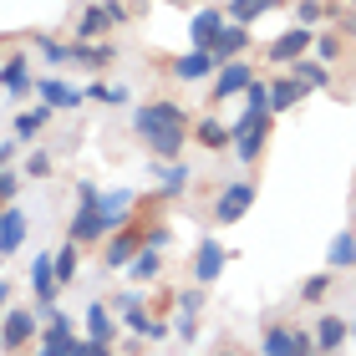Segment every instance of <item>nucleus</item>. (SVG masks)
Returning <instances> with one entry per match:
<instances>
[{"label":"nucleus","instance_id":"nucleus-51","mask_svg":"<svg viewBox=\"0 0 356 356\" xmlns=\"http://www.w3.org/2000/svg\"><path fill=\"white\" fill-rule=\"evenodd\" d=\"M0 61H6V51H0Z\"/></svg>","mask_w":356,"mask_h":356},{"label":"nucleus","instance_id":"nucleus-16","mask_svg":"<svg viewBox=\"0 0 356 356\" xmlns=\"http://www.w3.org/2000/svg\"><path fill=\"white\" fill-rule=\"evenodd\" d=\"M224 21H229V15H224L219 6H204L199 15H193V21H188V41H193V51H209V46H214V36L224 31Z\"/></svg>","mask_w":356,"mask_h":356},{"label":"nucleus","instance_id":"nucleus-49","mask_svg":"<svg viewBox=\"0 0 356 356\" xmlns=\"http://www.w3.org/2000/svg\"><path fill=\"white\" fill-rule=\"evenodd\" d=\"M219 356H234V351H229V346H224V351H219Z\"/></svg>","mask_w":356,"mask_h":356},{"label":"nucleus","instance_id":"nucleus-25","mask_svg":"<svg viewBox=\"0 0 356 356\" xmlns=\"http://www.w3.org/2000/svg\"><path fill=\"white\" fill-rule=\"evenodd\" d=\"M300 97H305V87L296 82V76H275L270 82V112H290V107H300Z\"/></svg>","mask_w":356,"mask_h":356},{"label":"nucleus","instance_id":"nucleus-37","mask_svg":"<svg viewBox=\"0 0 356 356\" xmlns=\"http://www.w3.org/2000/svg\"><path fill=\"white\" fill-rule=\"evenodd\" d=\"M245 112H270V82H250L245 87Z\"/></svg>","mask_w":356,"mask_h":356},{"label":"nucleus","instance_id":"nucleus-43","mask_svg":"<svg viewBox=\"0 0 356 356\" xmlns=\"http://www.w3.org/2000/svg\"><path fill=\"white\" fill-rule=\"evenodd\" d=\"M193 336H199V316H184V311H178V341H193Z\"/></svg>","mask_w":356,"mask_h":356},{"label":"nucleus","instance_id":"nucleus-3","mask_svg":"<svg viewBox=\"0 0 356 356\" xmlns=\"http://www.w3.org/2000/svg\"><path fill=\"white\" fill-rule=\"evenodd\" d=\"M148 224H153V219H138V214H133L122 229H112V234H107V250H102V265H107V270H127V265H133L138 250H143Z\"/></svg>","mask_w":356,"mask_h":356},{"label":"nucleus","instance_id":"nucleus-22","mask_svg":"<svg viewBox=\"0 0 356 356\" xmlns=\"http://www.w3.org/2000/svg\"><path fill=\"white\" fill-rule=\"evenodd\" d=\"M87 341H118V316H112L107 300H92L87 305Z\"/></svg>","mask_w":356,"mask_h":356},{"label":"nucleus","instance_id":"nucleus-40","mask_svg":"<svg viewBox=\"0 0 356 356\" xmlns=\"http://www.w3.org/2000/svg\"><path fill=\"white\" fill-rule=\"evenodd\" d=\"M46 173H51V153H41V148H36V153L26 158V178H46Z\"/></svg>","mask_w":356,"mask_h":356},{"label":"nucleus","instance_id":"nucleus-1","mask_svg":"<svg viewBox=\"0 0 356 356\" xmlns=\"http://www.w3.org/2000/svg\"><path fill=\"white\" fill-rule=\"evenodd\" d=\"M178 127H193V122H188L184 102H173V97H158V102L133 107V133L143 143H153V138H163V133H178Z\"/></svg>","mask_w":356,"mask_h":356},{"label":"nucleus","instance_id":"nucleus-15","mask_svg":"<svg viewBox=\"0 0 356 356\" xmlns=\"http://www.w3.org/2000/svg\"><path fill=\"white\" fill-rule=\"evenodd\" d=\"M67 239H76V245H97V239H107V224H102V214H97V204H76V214L67 224Z\"/></svg>","mask_w":356,"mask_h":356},{"label":"nucleus","instance_id":"nucleus-7","mask_svg":"<svg viewBox=\"0 0 356 356\" xmlns=\"http://www.w3.org/2000/svg\"><path fill=\"white\" fill-rule=\"evenodd\" d=\"M260 356H316V341L311 331H296V326H265Z\"/></svg>","mask_w":356,"mask_h":356},{"label":"nucleus","instance_id":"nucleus-26","mask_svg":"<svg viewBox=\"0 0 356 356\" xmlns=\"http://www.w3.org/2000/svg\"><path fill=\"white\" fill-rule=\"evenodd\" d=\"M351 265H356V229H341L326 250V270L336 275V270H351Z\"/></svg>","mask_w":356,"mask_h":356},{"label":"nucleus","instance_id":"nucleus-28","mask_svg":"<svg viewBox=\"0 0 356 356\" xmlns=\"http://www.w3.org/2000/svg\"><path fill=\"white\" fill-rule=\"evenodd\" d=\"M270 10H280V0H229V10H224V15H229L234 26H254Z\"/></svg>","mask_w":356,"mask_h":356},{"label":"nucleus","instance_id":"nucleus-36","mask_svg":"<svg viewBox=\"0 0 356 356\" xmlns=\"http://www.w3.org/2000/svg\"><path fill=\"white\" fill-rule=\"evenodd\" d=\"M36 51L51 61V67H67V61H72V46H67V41H51V36H41V41H36Z\"/></svg>","mask_w":356,"mask_h":356},{"label":"nucleus","instance_id":"nucleus-48","mask_svg":"<svg viewBox=\"0 0 356 356\" xmlns=\"http://www.w3.org/2000/svg\"><path fill=\"white\" fill-rule=\"evenodd\" d=\"M163 6H188V0H163Z\"/></svg>","mask_w":356,"mask_h":356},{"label":"nucleus","instance_id":"nucleus-46","mask_svg":"<svg viewBox=\"0 0 356 356\" xmlns=\"http://www.w3.org/2000/svg\"><path fill=\"white\" fill-rule=\"evenodd\" d=\"M82 356H112L107 341H82Z\"/></svg>","mask_w":356,"mask_h":356},{"label":"nucleus","instance_id":"nucleus-8","mask_svg":"<svg viewBox=\"0 0 356 356\" xmlns=\"http://www.w3.org/2000/svg\"><path fill=\"white\" fill-rule=\"evenodd\" d=\"M311 46H316V31H305V26H290V31H280V36L270 41V61H275V67H290V61L311 56Z\"/></svg>","mask_w":356,"mask_h":356},{"label":"nucleus","instance_id":"nucleus-10","mask_svg":"<svg viewBox=\"0 0 356 356\" xmlns=\"http://www.w3.org/2000/svg\"><path fill=\"white\" fill-rule=\"evenodd\" d=\"M254 82V67L245 56L239 61H224V67L214 72V102H224V97H245V87Z\"/></svg>","mask_w":356,"mask_h":356},{"label":"nucleus","instance_id":"nucleus-39","mask_svg":"<svg viewBox=\"0 0 356 356\" xmlns=\"http://www.w3.org/2000/svg\"><path fill=\"white\" fill-rule=\"evenodd\" d=\"M173 305H178L184 316H199V311H204V290H184V296H173Z\"/></svg>","mask_w":356,"mask_h":356},{"label":"nucleus","instance_id":"nucleus-29","mask_svg":"<svg viewBox=\"0 0 356 356\" xmlns=\"http://www.w3.org/2000/svg\"><path fill=\"white\" fill-rule=\"evenodd\" d=\"M127 270H133V280H138V285L158 280V275H163V250H148V245H143V250H138V260L127 265Z\"/></svg>","mask_w":356,"mask_h":356},{"label":"nucleus","instance_id":"nucleus-23","mask_svg":"<svg viewBox=\"0 0 356 356\" xmlns=\"http://www.w3.org/2000/svg\"><path fill=\"white\" fill-rule=\"evenodd\" d=\"M72 61H82V67H92V72H107L112 61H118V46H112V41H76Z\"/></svg>","mask_w":356,"mask_h":356},{"label":"nucleus","instance_id":"nucleus-45","mask_svg":"<svg viewBox=\"0 0 356 356\" xmlns=\"http://www.w3.org/2000/svg\"><path fill=\"white\" fill-rule=\"evenodd\" d=\"M102 199V188L92 184V178H82V184H76V204H97Z\"/></svg>","mask_w":356,"mask_h":356},{"label":"nucleus","instance_id":"nucleus-34","mask_svg":"<svg viewBox=\"0 0 356 356\" xmlns=\"http://www.w3.org/2000/svg\"><path fill=\"white\" fill-rule=\"evenodd\" d=\"M311 56L331 67V61L341 56V36H336V31H321V36H316V46H311Z\"/></svg>","mask_w":356,"mask_h":356},{"label":"nucleus","instance_id":"nucleus-32","mask_svg":"<svg viewBox=\"0 0 356 356\" xmlns=\"http://www.w3.org/2000/svg\"><path fill=\"white\" fill-rule=\"evenodd\" d=\"M36 356H82V341H76V336H51V331H46Z\"/></svg>","mask_w":356,"mask_h":356},{"label":"nucleus","instance_id":"nucleus-9","mask_svg":"<svg viewBox=\"0 0 356 356\" xmlns=\"http://www.w3.org/2000/svg\"><path fill=\"white\" fill-rule=\"evenodd\" d=\"M224 265H229V250H224L214 234L199 239V250H193V280H199V285H214L219 275H224Z\"/></svg>","mask_w":356,"mask_h":356},{"label":"nucleus","instance_id":"nucleus-21","mask_svg":"<svg viewBox=\"0 0 356 356\" xmlns=\"http://www.w3.org/2000/svg\"><path fill=\"white\" fill-rule=\"evenodd\" d=\"M0 82H6V92L10 97H26V92H36V82H31V56H6L0 61Z\"/></svg>","mask_w":356,"mask_h":356},{"label":"nucleus","instance_id":"nucleus-19","mask_svg":"<svg viewBox=\"0 0 356 356\" xmlns=\"http://www.w3.org/2000/svg\"><path fill=\"white\" fill-rule=\"evenodd\" d=\"M36 92H41V102L51 107V112H76L87 102L82 92H76L72 82H61V76H46V82H36Z\"/></svg>","mask_w":356,"mask_h":356},{"label":"nucleus","instance_id":"nucleus-50","mask_svg":"<svg viewBox=\"0 0 356 356\" xmlns=\"http://www.w3.org/2000/svg\"><path fill=\"white\" fill-rule=\"evenodd\" d=\"M351 341H356V321H351Z\"/></svg>","mask_w":356,"mask_h":356},{"label":"nucleus","instance_id":"nucleus-38","mask_svg":"<svg viewBox=\"0 0 356 356\" xmlns=\"http://www.w3.org/2000/svg\"><path fill=\"white\" fill-rule=\"evenodd\" d=\"M15 193H21V173L0 168V209H6V204H15Z\"/></svg>","mask_w":356,"mask_h":356},{"label":"nucleus","instance_id":"nucleus-41","mask_svg":"<svg viewBox=\"0 0 356 356\" xmlns=\"http://www.w3.org/2000/svg\"><path fill=\"white\" fill-rule=\"evenodd\" d=\"M168 239H173V229H168V224H148V234H143V245H148V250H163Z\"/></svg>","mask_w":356,"mask_h":356},{"label":"nucleus","instance_id":"nucleus-17","mask_svg":"<svg viewBox=\"0 0 356 356\" xmlns=\"http://www.w3.org/2000/svg\"><path fill=\"white\" fill-rule=\"evenodd\" d=\"M168 72L178 76V82H204V76H214V72H219V61H214V51H193V46H188L184 56H173V67H168Z\"/></svg>","mask_w":356,"mask_h":356},{"label":"nucleus","instance_id":"nucleus-42","mask_svg":"<svg viewBox=\"0 0 356 356\" xmlns=\"http://www.w3.org/2000/svg\"><path fill=\"white\" fill-rule=\"evenodd\" d=\"M331 15H336V26H341V36H356V6H346V10L336 6Z\"/></svg>","mask_w":356,"mask_h":356},{"label":"nucleus","instance_id":"nucleus-33","mask_svg":"<svg viewBox=\"0 0 356 356\" xmlns=\"http://www.w3.org/2000/svg\"><path fill=\"white\" fill-rule=\"evenodd\" d=\"M331 296V270H321V275H311V280H300V300L305 305H321Z\"/></svg>","mask_w":356,"mask_h":356},{"label":"nucleus","instance_id":"nucleus-18","mask_svg":"<svg viewBox=\"0 0 356 356\" xmlns=\"http://www.w3.org/2000/svg\"><path fill=\"white\" fill-rule=\"evenodd\" d=\"M209 51H214V61L224 67V61H239L250 51V26H234V21H224V31L214 36V46H209Z\"/></svg>","mask_w":356,"mask_h":356},{"label":"nucleus","instance_id":"nucleus-44","mask_svg":"<svg viewBox=\"0 0 356 356\" xmlns=\"http://www.w3.org/2000/svg\"><path fill=\"white\" fill-rule=\"evenodd\" d=\"M82 97H87V102H102V107H112V87H107V82H92Z\"/></svg>","mask_w":356,"mask_h":356},{"label":"nucleus","instance_id":"nucleus-31","mask_svg":"<svg viewBox=\"0 0 356 356\" xmlns=\"http://www.w3.org/2000/svg\"><path fill=\"white\" fill-rule=\"evenodd\" d=\"M46 118H51V107H36V112H15V143H31L46 127Z\"/></svg>","mask_w":356,"mask_h":356},{"label":"nucleus","instance_id":"nucleus-11","mask_svg":"<svg viewBox=\"0 0 356 356\" xmlns=\"http://www.w3.org/2000/svg\"><path fill=\"white\" fill-rule=\"evenodd\" d=\"M26 234H31L26 209H21V204H6V209H0V260L21 250V245H26Z\"/></svg>","mask_w":356,"mask_h":356},{"label":"nucleus","instance_id":"nucleus-2","mask_svg":"<svg viewBox=\"0 0 356 356\" xmlns=\"http://www.w3.org/2000/svg\"><path fill=\"white\" fill-rule=\"evenodd\" d=\"M270 127H275V112H245L229 133H234V158L239 163H254V158L265 153V143H270Z\"/></svg>","mask_w":356,"mask_h":356},{"label":"nucleus","instance_id":"nucleus-14","mask_svg":"<svg viewBox=\"0 0 356 356\" xmlns=\"http://www.w3.org/2000/svg\"><path fill=\"white\" fill-rule=\"evenodd\" d=\"M311 341H316V356H336V351L351 341V321H341V316H321L316 331H311Z\"/></svg>","mask_w":356,"mask_h":356},{"label":"nucleus","instance_id":"nucleus-35","mask_svg":"<svg viewBox=\"0 0 356 356\" xmlns=\"http://www.w3.org/2000/svg\"><path fill=\"white\" fill-rule=\"evenodd\" d=\"M321 21H326V6H321V0H296V26L316 31Z\"/></svg>","mask_w":356,"mask_h":356},{"label":"nucleus","instance_id":"nucleus-20","mask_svg":"<svg viewBox=\"0 0 356 356\" xmlns=\"http://www.w3.org/2000/svg\"><path fill=\"white\" fill-rule=\"evenodd\" d=\"M97 214H102L107 234L122 229V224L133 219V188H112V193H102V199H97Z\"/></svg>","mask_w":356,"mask_h":356},{"label":"nucleus","instance_id":"nucleus-13","mask_svg":"<svg viewBox=\"0 0 356 356\" xmlns=\"http://www.w3.org/2000/svg\"><path fill=\"white\" fill-rule=\"evenodd\" d=\"M31 290H36V311H46V305H56V265H51V250H41L36 260H31Z\"/></svg>","mask_w":356,"mask_h":356},{"label":"nucleus","instance_id":"nucleus-27","mask_svg":"<svg viewBox=\"0 0 356 356\" xmlns=\"http://www.w3.org/2000/svg\"><path fill=\"white\" fill-rule=\"evenodd\" d=\"M290 76H296V82L305 87V92H321L331 82L326 76V61H316V56H300V61H290Z\"/></svg>","mask_w":356,"mask_h":356},{"label":"nucleus","instance_id":"nucleus-6","mask_svg":"<svg viewBox=\"0 0 356 356\" xmlns=\"http://www.w3.org/2000/svg\"><path fill=\"white\" fill-rule=\"evenodd\" d=\"M254 209V178H229L219 193H214V219L219 224H239Z\"/></svg>","mask_w":356,"mask_h":356},{"label":"nucleus","instance_id":"nucleus-30","mask_svg":"<svg viewBox=\"0 0 356 356\" xmlns=\"http://www.w3.org/2000/svg\"><path fill=\"white\" fill-rule=\"evenodd\" d=\"M76 254H82V245H76V239H67L61 250H51V265H56V285H72V280H76Z\"/></svg>","mask_w":356,"mask_h":356},{"label":"nucleus","instance_id":"nucleus-24","mask_svg":"<svg viewBox=\"0 0 356 356\" xmlns=\"http://www.w3.org/2000/svg\"><path fill=\"white\" fill-rule=\"evenodd\" d=\"M188 184H193V168L184 163V158L158 163V193H163V199H173V193H188Z\"/></svg>","mask_w":356,"mask_h":356},{"label":"nucleus","instance_id":"nucleus-5","mask_svg":"<svg viewBox=\"0 0 356 356\" xmlns=\"http://www.w3.org/2000/svg\"><path fill=\"white\" fill-rule=\"evenodd\" d=\"M31 341H41V316L36 311H6V321H0V351L15 356V351H26Z\"/></svg>","mask_w":356,"mask_h":356},{"label":"nucleus","instance_id":"nucleus-4","mask_svg":"<svg viewBox=\"0 0 356 356\" xmlns=\"http://www.w3.org/2000/svg\"><path fill=\"white\" fill-rule=\"evenodd\" d=\"M112 316H122V326L133 331V336H148V341H163V336H168L163 321H153V316H148V300H143L138 290H127V296L112 300Z\"/></svg>","mask_w":356,"mask_h":356},{"label":"nucleus","instance_id":"nucleus-47","mask_svg":"<svg viewBox=\"0 0 356 356\" xmlns=\"http://www.w3.org/2000/svg\"><path fill=\"white\" fill-rule=\"evenodd\" d=\"M6 300H10V280H0V321H6Z\"/></svg>","mask_w":356,"mask_h":356},{"label":"nucleus","instance_id":"nucleus-12","mask_svg":"<svg viewBox=\"0 0 356 356\" xmlns=\"http://www.w3.org/2000/svg\"><path fill=\"white\" fill-rule=\"evenodd\" d=\"M188 143H199L204 153H224V148H234V133L214 118V112H204V118L188 127Z\"/></svg>","mask_w":356,"mask_h":356}]
</instances>
